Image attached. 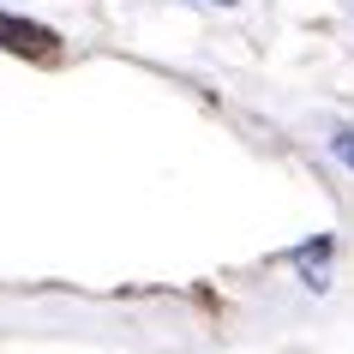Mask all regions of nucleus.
I'll return each instance as SVG.
<instances>
[{
	"mask_svg": "<svg viewBox=\"0 0 354 354\" xmlns=\"http://www.w3.org/2000/svg\"><path fill=\"white\" fill-rule=\"evenodd\" d=\"M210 6H241V0H210Z\"/></svg>",
	"mask_w": 354,
	"mask_h": 354,
	"instance_id": "20e7f679",
	"label": "nucleus"
},
{
	"mask_svg": "<svg viewBox=\"0 0 354 354\" xmlns=\"http://www.w3.org/2000/svg\"><path fill=\"white\" fill-rule=\"evenodd\" d=\"M0 48L30 60V66H60L66 60V37L37 19H19V12H0Z\"/></svg>",
	"mask_w": 354,
	"mask_h": 354,
	"instance_id": "f257e3e1",
	"label": "nucleus"
},
{
	"mask_svg": "<svg viewBox=\"0 0 354 354\" xmlns=\"http://www.w3.org/2000/svg\"><path fill=\"white\" fill-rule=\"evenodd\" d=\"M330 150H336V162H342V168H354V132H348V127L330 138Z\"/></svg>",
	"mask_w": 354,
	"mask_h": 354,
	"instance_id": "7ed1b4c3",
	"label": "nucleus"
},
{
	"mask_svg": "<svg viewBox=\"0 0 354 354\" xmlns=\"http://www.w3.org/2000/svg\"><path fill=\"white\" fill-rule=\"evenodd\" d=\"M330 259H336V234H313L306 246H295V252H288V264L300 270V282H306L313 295H324V288H330Z\"/></svg>",
	"mask_w": 354,
	"mask_h": 354,
	"instance_id": "f03ea898",
	"label": "nucleus"
}]
</instances>
